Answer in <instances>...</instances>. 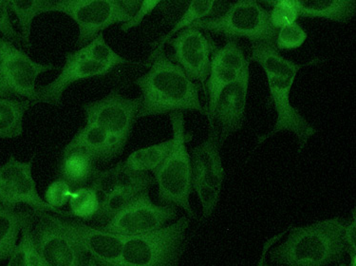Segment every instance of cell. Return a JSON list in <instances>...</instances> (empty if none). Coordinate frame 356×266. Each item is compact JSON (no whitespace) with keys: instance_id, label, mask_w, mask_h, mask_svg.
Returning a JSON list of instances; mask_svg holds the SVG:
<instances>
[{"instance_id":"6da1fadb","label":"cell","mask_w":356,"mask_h":266,"mask_svg":"<svg viewBox=\"0 0 356 266\" xmlns=\"http://www.w3.org/2000/svg\"><path fill=\"white\" fill-rule=\"evenodd\" d=\"M147 65L149 66L147 74L135 80L141 91L138 119L188 111L207 116L196 83L166 56L165 51L147 58Z\"/></svg>"},{"instance_id":"7a4b0ae2","label":"cell","mask_w":356,"mask_h":266,"mask_svg":"<svg viewBox=\"0 0 356 266\" xmlns=\"http://www.w3.org/2000/svg\"><path fill=\"white\" fill-rule=\"evenodd\" d=\"M249 62H256L264 69L268 80L270 103L274 105L277 118L274 129L259 137L256 148L265 140L280 132H293L298 138V152H301L308 141L316 133V127L298 111L290 102L293 82L303 65H298L285 58L275 46L265 43H252Z\"/></svg>"},{"instance_id":"3957f363","label":"cell","mask_w":356,"mask_h":266,"mask_svg":"<svg viewBox=\"0 0 356 266\" xmlns=\"http://www.w3.org/2000/svg\"><path fill=\"white\" fill-rule=\"evenodd\" d=\"M348 220L335 217L290 228L287 239L270 253L277 266H326L348 253L345 240Z\"/></svg>"},{"instance_id":"277c9868","label":"cell","mask_w":356,"mask_h":266,"mask_svg":"<svg viewBox=\"0 0 356 266\" xmlns=\"http://www.w3.org/2000/svg\"><path fill=\"white\" fill-rule=\"evenodd\" d=\"M173 132V148L162 165L153 171V178L158 187V199L163 205L183 208L195 218L191 207L192 171L191 155L186 148L187 139L183 112L170 114Z\"/></svg>"},{"instance_id":"5b68a950","label":"cell","mask_w":356,"mask_h":266,"mask_svg":"<svg viewBox=\"0 0 356 266\" xmlns=\"http://www.w3.org/2000/svg\"><path fill=\"white\" fill-rule=\"evenodd\" d=\"M191 219L183 216L149 233L124 238L117 266H179Z\"/></svg>"},{"instance_id":"8992f818","label":"cell","mask_w":356,"mask_h":266,"mask_svg":"<svg viewBox=\"0 0 356 266\" xmlns=\"http://www.w3.org/2000/svg\"><path fill=\"white\" fill-rule=\"evenodd\" d=\"M191 26L225 36L228 40L246 38L252 43L273 46L279 32L270 22L269 11L256 0L233 2L222 15L204 18Z\"/></svg>"},{"instance_id":"52a82bcc","label":"cell","mask_w":356,"mask_h":266,"mask_svg":"<svg viewBox=\"0 0 356 266\" xmlns=\"http://www.w3.org/2000/svg\"><path fill=\"white\" fill-rule=\"evenodd\" d=\"M33 241L46 266H87V253L65 228L62 215L35 210Z\"/></svg>"},{"instance_id":"ba28073f","label":"cell","mask_w":356,"mask_h":266,"mask_svg":"<svg viewBox=\"0 0 356 266\" xmlns=\"http://www.w3.org/2000/svg\"><path fill=\"white\" fill-rule=\"evenodd\" d=\"M220 148L217 135L210 129L207 139L191 151L192 190L201 201L204 220L214 213L220 199L225 177Z\"/></svg>"},{"instance_id":"9c48e42d","label":"cell","mask_w":356,"mask_h":266,"mask_svg":"<svg viewBox=\"0 0 356 266\" xmlns=\"http://www.w3.org/2000/svg\"><path fill=\"white\" fill-rule=\"evenodd\" d=\"M53 12L71 17L79 29L76 47L83 48L106 29L131 20L120 0H53Z\"/></svg>"},{"instance_id":"30bf717a","label":"cell","mask_w":356,"mask_h":266,"mask_svg":"<svg viewBox=\"0 0 356 266\" xmlns=\"http://www.w3.org/2000/svg\"><path fill=\"white\" fill-rule=\"evenodd\" d=\"M32 169L33 160L22 162L13 155L0 166V203L15 208L24 205L32 210L72 217L71 212L56 210L40 197Z\"/></svg>"},{"instance_id":"8fae6325","label":"cell","mask_w":356,"mask_h":266,"mask_svg":"<svg viewBox=\"0 0 356 266\" xmlns=\"http://www.w3.org/2000/svg\"><path fill=\"white\" fill-rule=\"evenodd\" d=\"M140 106V97L127 98L117 91H111L105 97L85 104L86 124L103 127L127 145L134 132Z\"/></svg>"},{"instance_id":"7c38bea8","label":"cell","mask_w":356,"mask_h":266,"mask_svg":"<svg viewBox=\"0 0 356 266\" xmlns=\"http://www.w3.org/2000/svg\"><path fill=\"white\" fill-rule=\"evenodd\" d=\"M54 69L53 65L38 63L7 39L0 38V72L15 98L38 104L36 79Z\"/></svg>"},{"instance_id":"4fadbf2b","label":"cell","mask_w":356,"mask_h":266,"mask_svg":"<svg viewBox=\"0 0 356 266\" xmlns=\"http://www.w3.org/2000/svg\"><path fill=\"white\" fill-rule=\"evenodd\" d=\"M177 215L175 207L156 205L150 199L149 193H147L101 228L127 238L158 230L168 221L175 220Z\"/></svg>"},{"instance_id":"5bb4252c","label":"cell","mask_w":356,"mask_h":266,"mask_svg":"<svg viewBox=\"0 0 356 266\" xmlns=\"http://www.w3.org/2000/svg\"><path fill=\"white\" fill-rule=\"evenodd\" d=\"M168 43L173 48L171 60L178 64L192 81L201 83L205 91V82L209 77L211 65L210 56L216 49L210 36L191 25L177 33Z\"/></svg>"},{"instance_id":"9a60e30c","label":"cell","mask_w":356,"mask_h":266,"mask_svg":"<svg viewBox=\"0 0 356 266\" xmlns=\"http://www.w3.org/2000/svg\"><path fill=\"white\" fill-rule=\"evenodd\" d=\"M249 70L247 68L238 79L223 88L209 117L210 129L217 135L220 148L231 135L243 129L245 123Z\"/></svg>"},{"instance_id":"2e32d148","label":"cell","mask_w":356,"mask_h":266,"mask_svg":"<svg viewBox=\"0 0 356 266\" xmlns=\"http://www.w3.org/2000/svg\"><path fill=\"white\" fill-rule=\"evenodd\" d=\"M249 65L250 62L236 40H228L220 48L216 47L212 54L210 74L207 83L209 104L205 109L207 119L211 116L216 101L223 88L238 79L241 72L249 68Z\"/></svg>"},{"instance_id":"e0dca14e","label":"cell","mask_w":356,"mask_h":266,"mask_svg":"<svg viewBox=\"0 0 356 266\" xmlns=\"http://www.w3.org/2000/svg\"><path fill=\"white\" fill-rule=\"evenodd\" d=\"M62 221L67 232L99 265H118L124 237L108 233L101 228H92L81 220L67 216H62Z\"/></svg>"},{"instance_id":"ac0fdd59","label":"cell","mask_w":356,"mask_h":266,"mask_svg":"<svg viewBox=\"0 0 356 266\" xmlns=\"http://www.w3.org/2000/svg\"><path fill=\"white\" fill-rule=\"evenodd\" d=\"M111 68L96 63L80 56L76 52L65 56V64L58 77L38 90V103L60 106L65 91L77 81L103 77L113 72Z\"/></svg>"},{"instance_id":"d6986e66","label":"cell","mask_w":356,"mask_h":266,"mask_svg":"<svg viewBox=\"0 0 356 266\" xmlns=\"http://www.w3.org/2000/svg\"><path fill=\"white\" fill-rule=\"evenodd\" d=\"M126 145L97 125L86 124L76 133L65 150H80L95 159L96 163L106 164L123 152Z\"/></svg>"},{"instance_id":"ffe728a7","label":"cell","mask_w":356,"mask_h":266,"mask_svg":"<svg viewBox=\"0 0 356 266\" xmlns=\"http://www.w3.org/2000/svg\"><path fill=\"white\" fill-rule=\"evenodd\" d=\"M154 178L147 172L132 171L124 166L123 162L106 171H96L90 182V187L98 192L99 196L104 197L114 190L131 187H152Z\"/></svg>"},{"instance_id":"44dd1931","label":"cell","mask_w":356,"mask_h":266,"mask_svg":"<svg viewBox=\"0 0 356 266\" xmlns=\"http://www.w3.org/2000/svg\"><path fill=\"white\" fill-rule=\"evenodd\" d=\"M97 171L95 159L85 151L63 150L57 166L56 176L75 189L90 186Z\"/></svg>"},{"instance_id":"7402d4cb","label":"cell","mask_w":356,"mask_h":266,"mask_svg":"<svg viewBox=\"0 0 356 266\" xmlns=\"http://www.w3.org/2000/svg\"><path fill=\"white\" fill-rule=\"evenodd\" d=\"M35 218V210H17L0 203V262L9 259L23 228Z\"/></svg>"},{"instance_id":"603a6c76","label":"cell","mask_w":356,"mask_h":266,"mask_svg":"<svg viewBox=\"0 0 356 266\" xmlns=\"http://www.w3.org/2000/svg\"><path fill=\"white\" fill-rule=\"evenodd\" d=\"M300 17L321 18L337 23H348L356 13L355 0H300Z\"/></svg>"},{"instance_id":"cb8c5ba5","label":"cell","mask_w":356,"mask_h":266,"mask_svg":"<svg viewBox=\"0 0 356 266\" xmlns=\"http://www.w3.org/2000/svg\"><path fill=\"white\" fill-rule=\"evenodd\" d=\"M230 3L227 2L220 1H192L187 7L186 11L181 15L179 22L176 23L175 26L170 32L162 38L158 39L153 43L152 51L150 53L148 58L156 56L159 52L163 51V47L165 44L172 39L173 36L184 30L193 23L199 22V20L204 19V18L211 17H217V15H222L223 12L226 11Z\"/></svg>"},{"instance_id":"d4e9b609","label":"cell","mask_w":356,"mask_h":266,"mask_svg":"<svg viewBox=\"0 0 356 266\" xmlns=\"http://www.w3.org/2000/svg\"><path fill=\"white\" fill-rule=\"evenodd\" d=\"M33 106L24 99L0 97V139L22 136L25 114Z\"/></svg>"},{"instance_id":"484cf974","label":"cell","mask_w":356,"mask_h":266,"mask_svg":"<svg viewBox=\"0 0 356 266\" xmlns=\"http://www.w3.org/2000/svg\"><path fill=\"white\" fill-rule=\"evenodd\" d=\"M149 189L150 187L144 186L126 187L114 190L110 194L101 197L100 210L95 220L105 226L117 214L131 207L143 195L149 193Z\"/></svg>"},{"instance_id":"4316f807","label":"cell","mask_w":356,"mask_h":266,"mask_svg":"<svg viewBox=\"0 0 356 266\" xmlns=\"http://www.w3.org/2000/svg\"><path fill=\"white\" fill-rule=\"evenodd\" d=\"M8 6L17 17L20 35L30 48L33 20L43 13L53 12V0H10Z\"/></svg>"},{"instance_id":"83f0119b","label":"cell","mask_w":356,"mask_h":266,"mask_svg":"<svg viewBox=\"0 0 356 266\" xmlns=\"http://www.w3.org/2000/svg\"><path fill=\"white\" fill-rule=\"evenodd\" d=\"M173 145V139H170L134 151L123 162L124 165L132 171H155L170 155Z\"/></svg>"},{"instance_id":"f1b7e54d","label":"cell","mask_w":356,"mask_h":266,"mask_svg":"<svg viewBox=\"0 0 356 266\" xmlns=\"http://www.w3.org/2000/svg\"><path fill=\"white\" fill-rule=\"evenodd\" d=\"M69 203L72 218L88 221L97 216L101 198L92 187H82L72 190Z\"/></svg>"},{"instance_id":"f546056e","label":"cell","mask_w":356,"mask_h":266,"mask_svg":"<svg viewBox=\"0 0 356 266\" xmlns=\"http://www.w3.org/2000/svg\"><path fill=\"white\" fill-rule=\"evenodd\" d=\"M77 53L80 56L88 60H92L96 63L102 64L104 66L115 69L121 65L129 63V60L119 56L114 52L111 47L106 42L104 33H99L90 42L83 48L78 49Z\"/></svg>"},{"instance_id":"4dcf8cb0","label":"cell","mask_w":356,"mask_h":266,"mask_svg":"<svg viewBox=\"0 0 356 266\" xmlns=\"http://www.w3.org/2000/svg\"><path fill=\"white\" fill-rule=\"evenodd\" d=\"M33 220L23 228L22 238L5 266H46L33 241Z\"/></svg>"},{"instance_id":"1f68e13d","label":"cell","mask_w":356,"mask_h":266,"mask_svg":"<svg viewBox=\"0 0 356 266\" xmlns=\"http://www.w3.org/2000/svg\"><path fill=\"white\" fill-rule=\"evenodd\" d=\"M264 3L271 5L272 10L269 11L270 22L277 31L285 26L293 24L300 17L298 0H279Z\"/></svg>"},{"instance_id":"d6a6232c","label":"cell","mask_w":356,"mask_h":266,"mask_svg":"<svg viewBox=\"0 0 356 266\" xmlns=\"http://www.w3.org/2000/svg\"><path fill=\"white\" fill-rule=\"evenodd\" d=\"M306 31L298 22L285 26L277 32L275 48L279 49H293L300 48L307 40Z\"/></svg>"},{"instance_id":"836d02e7","label":"cell","mask_w":356,"mask_h":266,"mask_svg":"<svg viewBox=\"0 0 356 266\" xmlns=\"http://www.w3.org/2000/svg\"><path fill=\"white\" fill-rule=\"evenodd\" d=\"M72 190L63 180L57 179L47 187L44 201L56 210H61L69 203Z\"/></svg>"},{"instance_id":"e575fe53","label":"cell","mask_w":356,"mask_h":266,"mask_svg":"<svg viewBox=\"0 0 356 266\" xmlns=\"http://www.w3.org/2000/svg\"><path fill=\"white\" fill-rule=\"evenodd\" d=\"M0 33L4 36L10 42L18 44V45H24L26 44L23 40L22 35L15 30L11 17H10V9L8 6V1L0 0Z\"/></svg>"},{"instance_id":"d590c367","label":"cell","mask_w":356,"mask_h":266,"mask_svg":"<svg viewBox=\"0 0 356 266\" xmlns=\"http://www.w3.org/2000/svg\"><path fill=\"white\" fill-rule=\"evenodd\" d=\"M160 4L161 1H143L141 7L139 8L136 14L131 18V20L121 25V30L123 32H129L131 29L136 28L137 26L141 24L145 17L149 15Z\"/></svg>"},{"instance_id":"8d00e7d4","label":"cell","mask_w":356,"mask_h":266,"mask_svg":"<svg viewBox=\"0 0 356 266\" xmlns=\"http://www.w3.org/2000/svg\"><path fill=\"white\" fill-rule=\"evenodd\" d=\"M355 230H356V216L355 210H353V218L347 221L345 230V240L347 244L348 253L350 256L356 255L355 244Z\"/></svg>"},{"instance_id":"74e56055","label":"cell","mask_w":356,"mask_h":266,"mask_svg":"<svg viewBox=\"0 0 356 266\" xmlns=\"http://www.w3.org/2000/svg\"><path fill=\"white\" fill-rule=\"evenodd\" d=\"M289 230L290 228H286L284 231L282 232V233L275 235V236L272 237L271 239L267 240V241L265 242L264 249H262L261 258H259L258 265H257L256 266H270L267 265L266 262H265V260H266V257L267 254H268L269 249H271L273 245L277 244V242H279L280 240L282 239V237L284 236L286 233H287V232H289Z\"/></svg>"},{"instance_id":"f35d334b","label":"cell","mask_w":356,"mask_h":266,"mask_svg":"<svg viewBox=\"0 0 356 266\" xmlns=\"http://www.w3.org/2000/svg\"><path fill=\"white\" fill-rule=\"evenodd\" d=\"M0 97H13L15 98L13 95L12 91L8 88L6 83L2 77L1 72H0Z\"/></svg>"},{"instance_id":"ab89813d","label":"cell","mask_w":356,"mask_h":266,"mask_svg":"<svg viewBox=\"0 0 356 266\" xmlns=\"http://www.w3.org/2000/svg\"><path fill=\"white\" fill-rule=\"evenodd\" d=\"M350 262L349 265H345V263H341V265H339V266H356V255L350 256Z\"/></svg>"},{"instance_id":"60d3db41","label":"cell","mask_w":356,"mask_h":266,"mask_svg":"<svg viewBox=\"0 0 356 266\" xmlns=\"http://www.w3.org/2000/svg\"><path fill=\"white\" fill-rule=\"evenodd\" d=\"M87 266H96L95 260L93 259H90V260H88Z\"/></svg>"}]
</instances>
